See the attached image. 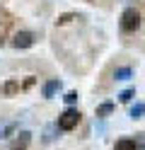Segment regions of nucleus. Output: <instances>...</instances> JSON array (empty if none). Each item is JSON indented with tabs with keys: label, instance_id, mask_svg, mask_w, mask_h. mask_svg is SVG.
<instances>
[{
	"label": "nucleus",
	"instance_id": "f257e3e1",
	"mask_svg": "<svg viewBox=\"0 0 145 150\" xmlns=\"http://www.w3.org/2000/svg\"><path fill=\"white\" fill-rule=\"evenodd\" d=\"M140 24H143V17H140V12L135 10V7H128L123 15H121V29L123 32H135V29H140Z\"/></svg>",
	"mask_w": 145,
	"mask_h": 150
},
{
	"label": "nucleus",
	"instance_id": "f03ea898",
	"mask_svg": "<svg viewBox=\"0 0 145 150\" xmlns=\"http://www.w3.org/2000/svg\"><path fill=\"white\" fill-rule=\"evenodd\" d=\"M80 124V111L77 109H65L61 116H58V128L61 131H73Z\"/></svg>",
	"mask_w": 145,
	"mask_h": 150
},
{
	"label": "nucleus",
	"instance_id": "7ed1b4c3",
	"mask_svg": "<svg viewBox=\"0 0 145 150\" xmlns=\"http://www.w3.org/2000/svg\"><path fill=\"white\" fill-rule=\"evenodd\" d=\"M34 41H36V36L32 32H19V34H15L12 46L15 49H29V46H34Z\"/></svg>",
	"mask_w": 145,
	"mask_h": 150
},
{
	"label": "nucleus",
	"instance_id": "20e7f679",
	"mask_svg": "<svg viewBox=\"0 0 145 150\" xmlns=\"http://www.w3.org/2000/svg\"><path fill=\"white\" fill-rule=\"evenodd\" d=\"M29 143H32V133L29 131H19L17 138L12 140V145H10V150H27Z\"/></svg>",
	"mask_w": 145,
	"mask_h": 150
},
{
	"label": "nucleus",
	"instance_id": "39448f33",
	"mask_svg": "<svg viewBox=\"0 0 145 150\" xmlns=\"http://www.w3.org/2000/svg\"><path fill=\"white\" fill-rule=\"evenodd\" d=\"M10 24H12V17H10L3 7H0V44H3V39L7 36V29H10Z\"/></svg>",
	"mask_w": 145,
	"mask_h": 150
},
{
	"label": "nucleus",
	"instance_id": "423d86ee",
	"mask_svg": "<svg viewBox=\"0 0 145 150\" xmlns=\"http://www.w3.org/2000/svg\"><path fill=\"white\" fill-rule=\"evenodd\" d=\"M58 90H61V80H48L46 85H44V90H41V92H44V97H46V99H51Z\"/></svg>",
	"mask_w": 145,
	"mask_h": 150
},
{
	"label": "nucleus",
	"instance_id": "0eeeda50",
	"mask_svg": "<svg viewBox=\"0 0 145 150\" xmlns=\"http://www.w3.org/2000/svg\"><path fill=\"white\" fill-rule=\"evenodd\" d=\"M15 128H17V124H15V121H3V124H0V138L12 136V133H15Z\"/></svg>",
	"mask_w": 145,
	"mask_h": 150
},
{
	"label": "nucleus",
	"instance_id": "6e6552de",
	"mask_svg": "<svg viewBox=\"0 0 145 150\" xmlns=\"http://www.w3.org/2000/svg\"><path fill=\"white\" fill-rule=\"evenodd\" d=\"M114 78H116V80H131V78H133V68H128V65L116 68V70H114Z\"/></svg>",
	"mask_w": 145,
	"mask_h": 150
},
{
	"label": "nucleus",
	"instance_id": "1a4fd4ad",
	"mask_svg": "<svg viewBox=\"0 0 145 150\" xmlns=\"http://www.w3.org/2000/svg\"><path fill=\"white\" fill-rule=\"evenodd\" d=\"M111 111H114V102H104V104H99V107H97V116H109L111 114Z\"/></svg>",
	"mask_w": 145,
	"mask_h": 150
},
{
	"label": "nucleus",
	"instance_id": "9d476101",
	"mask_svg": "<svg viewBox=\"0 0 145 150\" xmlns=\"http://www.w3.org/2000/svg\"><path fill=\"white\" fill-rule=\"evenodd\" d=\"M114 150H138V145H135V140L123 138V140H119V143H116V148H114Z\"/></svg>",
	"mask_w": 145,
	"mask_h": 150
},
{
	"label": "nucleus",
	"instance_id": "9b49d317",
	"mask_svg": "<svg viewBox=\"0 0 145 150\" xmlns=\"http://www.w3.org/2000/svg\"><path fill=\"white\" fill-rule=\"evenodd\" d=\"M17 90H19V82H17V80H10V82H5V87H3V92H5L7 97H10V95H15Z\"/></svg>",
	"mask_w": 145,
	"mask_h": 150
},
{
	"label": "nucleus",
	"instance_id": "f8f14e48",
	"mask_svg": "<svg viewBox=\"0 0 145 150\" xmlns=\"http://www.w3.org/2000/svg\"><path fill=\"white\" fill-rule=\"evenodd\" d=\"M56 131H61V128H58V124H56V126H48V128H46V136H44V140H46V143L56 140Z\"/></svg>",
	"mask_w": 145,
	"mask_h": 150
},
{
	"label": "nucleus",
	"instance_id": "ddd939ff",
	"mask_svg": "<svg viewBox=\"0 0 145 150\" xmlns=\"http://www.w3.org/2000/svg\"><path fill=\"white\" fill-rule=\"evenodd\" d=\"M143 114H145V104H135L131 109V119H140Z\"/></svg>",
	"mask_w": 145,
	"mask_h": 150
},
{
	"label": "nucleus",
	"instance_id": "4468645a",
	"mask_svg": "<svg viewBox=\"0 0 145 150\" xmlns=\"http://www.w3.org/2000/svg\"><path fill=\"white\" fill-rule=\"evenodd\" d=\"M133 95H135V90H123L121 95H119V99H121V102H131Z\"/></svg>",
	"mask_w": 145,
	"mask_h": 150
},
{
	"label": "nucleus",
	"instance_id": "2eb2a0df",
	"mask_svg": "<svg viewBox=\"0 0 145 150\" xmlns=\"http://www.w3.org/2000/svg\"><path fill=\"white\" fill-rule=\"evenodd\" d=\"M135 145H138V150H145V136L143 133L135 136Z\"/></svg>",
	"mask_w": 145,
	"mask_h": 150
},
{
	"label": "nucleus",
	"instance_id": "dca6fc26",
	"mask_svg": "<svg viewBox=\"0 0 145 150\" xmlns=\"http://www.w3.org/2000/svg\"><path fill=\"white\" fill-rule=\"evenodd\" d=\"M63 99L68 102V104H75V102H77V92H68V95H65Z\"/></svg>",
	"mask_w": 145,
	"mask_h": 150
},
{
	"label": "nucleus",
	"instance_id": "f3484780",
	"mask_svg": "<svg viewBox=\"0 0 145 150\" xmlns=\"http://www.w3.org/2000/svg\"><path fill=\"white\" fill-rule=\"evenodd\" d=\"M73 17H75V15H63V17H61V20H58V24H65V22H70V20H73Z\"/></svg>",
	"mask_w": 145,
	"mask_h": 150
}]
</instances>
